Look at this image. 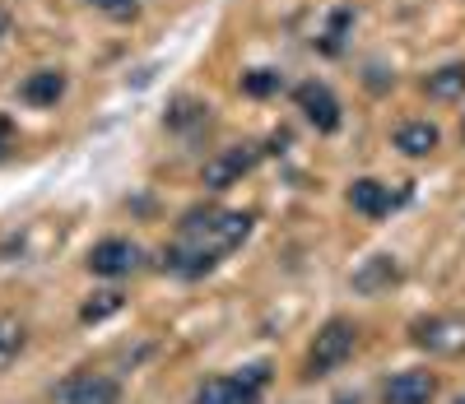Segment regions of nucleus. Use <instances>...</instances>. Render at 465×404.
<instances>
[{
	"mask_svg": "<svg viewBox=\"0 0 465 404\" xmlns=\"http://www.w3.org/2000/svg\"><path fill=\"white\" fill-rule=\"evenodd\" d=\"M256 228V214L252 210H223V205H191L177 228H173V241L163 247V270L173 279H196L214 274L232 251L242 247Z\"/></svg>",
	"mask_w": 465,
	"mask_h": 404,
	"instance_id": "nucleus-1",
	"label": "nucleus"
},
{
	"mask_svg": "<svg viewBox=\"0 0 465 404\" xmlns=\"http://www.w3.org/2000/svg\"><path fill=\"white\" fill-rule=\"evenodd\" d=\"M363 344V330H359V320H349V316H331L326 326L312 335V344H307L302 353V381H326L335 377L344 362H354Z\"/></svg>",
	"mask_w": 465,
	"mask_h": 404,
	"instance_id": "nucleus-2",
	"label": "nucleus"
},
{
	"mask_svg": "<svg viewBox=\"0 0 465 404\" xmlns=\"http://www.w3.org/2000/svg\"><path fill=\"white\" fill-rule=\"evenodd\" d=\"M270 377H275L270 362H242V368L201 381L196 395H191V404H261Z\"/></svg>",
	"mask_w": 465,
	"mask_h": 404,
	"instance_id": "nucleus-3",
	"label": "nucleus"
},
{
	"mask_svg": "<svg viewBox=\"0 0 465 404\" xmlns=\"http://www.w3.org/2000/svg\"><path fill=\"white\" fill-rule=\"evenodd\" d=\"M410 344L433 358H460L465 353V316H419L410 320Z\"/></svg>",
	"mask_w": 465,
	"mask_h": 404,
	"instance_id": "nucleus-4",
	"label": "nucleus"
},
{
	"mask_svg": "<svg viewBox=\"0 0 465 404\" xmlns=\"http://www.w3.org/2000/svg\"><path fill=\"white\" fill-rule=\"evenodd\" d=\"M293 103H298L302 121L317 135H335L344 126V107H340V98H335V89L326 84V79H302V84L293 89Z\"/></svg>",
	"mask_w": 465,
	"mask_h": 404,
	"instance_id": "nucleus-5",
	"label": "nucleus"
},
{
	"mask_svg": "<svg viewBox=\"0 0 465 404\" xmlns=\"http://www.w3.org/2000/svg\"><path fill=\"white\" fill-rule=\"evenodd\" d=\"M84 265H89L94 279H112L116 284V279H131L144 265V251H140V241H131V237H103V241L89 247Z\"/></svg>",
	"mask_w": 465,
	"mask_h": 404,
	"instance_id": "nucleus-6",
	"label": "nucleus"
},
{
	"mask_svg": "<svg viewBox=\"0 0 465 404\" xmlns=\"http://www.w3.org/2000/svg\"><path fill=\"white\" fill-rule=\"evenodd\" d=\"M261 144H228L219 149L214 158H205V168H201V186L205 191H228V186H238L256 163H261Z\"/></svg>",
	"mask_w": 465,
	"mask_h": 404,
	"instance_id": "nucleus-7",
	"label": "nucleus"
},
{
	"mask_svg": "<svg viewBox=\"0 0 465 404\" xmlns=\"http://www.w3.org/2000/svg\"><path fill=\"white\" fill-rule=\"evenodd\" d=\"M344 200H349V210H354V214L381 223V219H391L401 205H410V191H391V186L377 182V177H354V182H349V191H344Z\"/></svg>",
	"mask_w": 465,
	"mask_h": 404,
	"instance_id": "nucleus-8",
	"label": "nucleus"
},
{
	"mask_svg": "<svg viewBox=\"0 0 465 404\" xmlns=\"http://www.w3.org/2000/svg\"><path fill=\"white\" fill-rule=\"evenodd\" d=\"M56 399L61 404H122V381H116L112 372L80 368L65 381H56Z\"/></svg>",
	"mask_w": 465,
	"mask_h": 404,
	"instance_id": "nucleus-9",
	"label": "nucleus"
},
{
	"mask_svg": "<svg viewBox=\"0 0 465 404\" xmlns=\"http://www.w3.org/2000/svg\"><path fill=\"white\" fill-rule=\"evenodd\" d=\"M442 395V377L433 368H401L381 381V404H433Z\"/></svg>",
	"mask_w": 465,
	"mask_h": 404,
	"instance_id": "nucleus-10",
	"label": "nucleus"
},
{
	"mask_svg": "<svg viewBox=\"0 0 465 404\" xmlns=\"http://www.w3.org/2000/svg\"><path fill=\"white\" fill-rule=\"evenodd\" d=\"M401 279H405L401 261L391 251H377V256H368L354 274H349V289H354L359 298H386L391 289H401Z\"/></svg>",
	"mask_w": 465,
	"mask_h": 404,
	"instance_id": "nucleus-11",
	"label": "nucleus"
},
{
	"mask_svg": "<svg viewBox=\"0 0 465 404\" xmlns=\"http://www.w3.org/2000/svg\"><path fill=\"white\" fill-rule=\"evenodd\" d=\"M391 144H396L401 158H433V153L442 149V131L433 126V121L414 116V121H401V126H396Z\"/></svg>",
	"mask_w": 465,
	"mask_h": 404,
	"instance_id": "nucleus-12",
	"label": "nucleus"
},
{
	"mask_svg": "<svg viewBox=\"0 0 465 404\" xmlns=\"http://www.w3.org/2000/svg\"><path fill=\"white\" fill-rule=\"evenodd\" d=\"M65 89H70L65 70L47 65V70H33L24 84H19V103H28V107H56L65 98Z\"/></svg>",
	"mask_w": 465,
	"mask_h": 404,
	"instance_id": "nucleus-13",
	"label": "nucleus"
},
{
	"mask_svg": "<svg viewBox=\"0 0 465 404\" xmlns=\"http://www.w3.org/2000/svg\"><path fill=\"white\" fill-rule=\"evenodd\" d=\"M423 94L433 103H465V61H447L423 74Z\"/></svg>",
	"mask_w": 465,
	"mask_h": 404,
	"instance_id": "nucleus-14",
	"label": "nucleus"
},
{
	"mask_svg": "<svg viewBox=\"0 0 465 404\" xmlns=\"http://www.w3.org/2000/svg\"><path fill=\"white\" fill-rule=\"evenodd\" d=\"M354 24H359V10H354V5H335V10L326 15V33L317 37V47H322L326 56H340L344 43H349V33H354Z\"/></svg>",
	"mask_w": 465,
	"mask_h": 404,
	"instance_id": "nucleus-15",
	"label": "nucleus"
},
{
	"mask_svg": "<svg viewBox=\"0 0 465 404\" xmlns=\"http://www.w3.org/2000/svg\"><path fill=\"white\" fill-rule=\"evenodd\" d=\"M284 70H275V65H256V70H242V79H238V89L247 94V98H256V103H265V98H280L284 94Z\"/></svg>",
	"mask_w": 465,
	"mask_h": 404,
	"instance_id": "nucleus-16",
	"label": "nucleus"
},
{
	"mask_svg": "<svg viewBox=\"0 0 465 404\" xmlns=\"http://www.w3.org/2000/svg\"><path fill=\"white\" fill-rule=\"evenodd\" d=\"M163 121H168V131L191 135V131H205L210 126V107L201 98H173V107H168Z\"/></svg>",
	"mask_w": 465,
	"mask_h": 404,
	"instance_id": "nucleus-17",
	"label": "nucleus"
},
{
	"mask_svg": "<svg viewBox=\"0 0 465 404\" xmlns=\"http://www.w3.org/2000/svg\"><path fill=\"white\" fill-rule=\"evenodd\" d=\"M24 349H28V326L19 316H0V372H10Z\"/></svg>",
	"mask_w": 465,
	"mask_h": 404,
	"instance_id": "nucleus-18",
	"label": "nucleus"
},
{
	"mask_svg": "<svg viewBox=\"0 0 465 404\" xmlns=\"http://www.w3.org/2000/svg\"><path fill=\"white\" fill-rule=\"evenodd\" d=\"M122 307H126V293H122V289H107V293H94V298L80 307V320H84V326H98V320L116 316Z\"/></svg>",
	"mask_w": 465,
	"mask_h": 404,
	"instance_id": "nucleus-19",
	"label": "nucleus"
},
{
	"mask_svg": "<svg viewBox=\"0 0 465 404\" xmlns=\"http://www.w3.org/2000/svg\"><path fill=\"white\" fill-rule=\"evenodd\" d=\"M84 5H94V10H103L112 19H131L140 10V0H84Z\"/></svg>",
	"mask_w": 465,
	"mask_h": 404,
	"instance_id": "nucleus-20",
	"label": "nucleus"
},
{
	"mask_svg": "<svg viewBox=\"0 0 465 404\" xmlns=\"http://www.w3.org/2000/svg\"><path fill=\"white\" fill-rule=\"evenodd\" d=\"M10 140H15V121H10V116H0V153L10 149Z\"/></svg>",
	"mask_w": 465,
	"mask_h": 404,
	"instance_id": "nucleus-21",
	"label": "nucleus"
},
{
	"mask_svg": "<svg viewBox=\"0 0 465 404\" xmlns=\"http://www.w3.org/2000/svg\"><path fill=\"white\" fill-rule=\"evenodd\" d=\"M5 33H10V10L0 5V37H5Z\"/></svg>",
	"mask_w": 465,
	"mask_h": 404,
	"instance_id": "nucleus-22",
	"label": "nucleus"
},
{
	"mask_svg": "<svg viewBox=\"0 0 465 404\" xmlns=\"http://www.w3.org/2000/svg\"><path fill=\"white\" fill-rule=\"evenodd\" d=\"M335 404H359V395H344V399H335Z\"/></svg>",
	"mask_w": 465,
	"mask_h": 404,
	"instance_id": "nucleus-23",
	"label": "nucleus"
},
{
	"mask_svg": "<svg viewBox=\"0 0 465 404\" xmlns=\"http://www.w3.org/2000/svg\"><path fill=\"white\" fill-rule=\"evenodd\" d=\"M460 135H465V112H460Z\"/></svg>",
	"mask_w": 465,
	"mask_h": 404,
	"instance_id": "nucleus-24",
	"label": "nucleus"
},
{
	"mask_svg": "<svg viewBox=\"0 0 465 404\" xmlns=\"http://www.w3.org/2000/svg\"><path fill=\"white\" fill-rule=\"evenodd\" d=\"M451 404H465V395H456V399H451Z\"/></svg>",
	"mask_w": 465,
	"mask_h": 404,
	"instance_id": "nucleus-25",
	"label": "nucleus"
}]
</instances>
